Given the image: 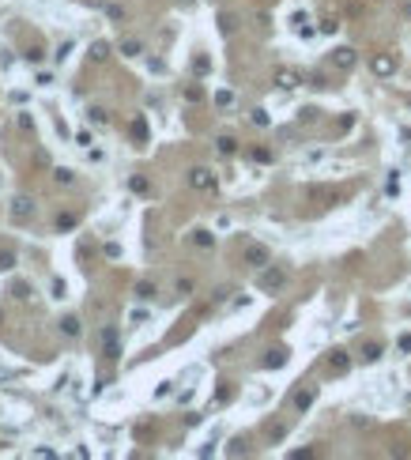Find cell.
Listing matches in <instances>:
<instances>
[{
    "label": "cell",
    "mask_w": 411,
    "mask_h": 460,
    "mask_svg": "<svg viewBox=\"0 0 411 460\" xmlns=\"http://www.w3.org/2000/svg\"><path fill=\"white\" fill-rule=\"evenodd\" d=\"M34 212H38V204H34L31 196L19 193V196L12 200V219H15V223H27V219H34Z\"/></svg>",
    "instance_id": "6da1fadb"
},
{
    "label": "cell",
    "mask_w": 411,
    "mask_h": 460,
    "mask_svg": "<svg viewBox=\"0 0 411 460\" xmlns=\"http://www.w3.org/2000/svg\"><path fill=\"white\" fill-rule=\"evenodd\" d=\"M287 283V275H283V268H264L261 272V279H256V287H261V291H279V287Z\"/></svg>",
    "instance_id": "7a4b0ae2"
},
{
    "label": "cell",
    "mask_w": 411,
    "mask_h": 460,
    "mask_svg": "<svg viewBox=\"0 0 411 460\" xmlns=\"http://www.w3.org/2000/svg\"><path fill=\"white\" fill-rule=\"evenodd\" d=\"M189 185L193 189H215V174L208 166H193L189 170Z\"/></svg>",
    "instance_id": "3957f363"
},
{
    "label": "cell",
    "mask_w": 411,
    "mask_h": 460,
    "mask_svg": "<svg viewBox=\"0 0 411 460\" xmlns=\"http://www.w3.org/2000/svg\"><path fill=\"white\" fill-rule=\"evenodd\" d=\"M370 68H374V75H381V80H385V75H393V72H396V57H393V53H377Z\"/></svg>",
    "instance_id": "277c9868"
},
{
    "label": "cell",
    "mask_w": 411,
    "mask_h": 460,
    "mask_svg": "<svg viewBox=\"0 0 411 460\" xmlns=\"http://www.w3.org/2000/svg\"><path fill=\"white\" fill-rule=\"evenodd\" d=\"M355 49H351V45H340V49H332V64H336V68H355Z\"/></svg>",
    "instance_id": "5b68a950"
},
{
    "label": "cell",
    "mask_w": 411,
    "mask_h": 460,
    "mask_svg": "<svg viewBox=\"0 0 411 460\" xmlns=\"http://www.w3.org/2000/svg\"><path fill=\"white\" fill-rule=\"evenodd\" d=\"M245 264L268 268V249H264V245H249V249H245Z\"/></svg>",
    "instance_id": "8992f818"
},
{
    "label": "cell",
    "mask_w": 411,
    "mask_h": 460,
    "mask_svg": "<svg viewBox=\"0 0 411 460\" xmlns=\"http://www.w3.org/2000/svg\"><path fill=\"white\" fill-rule=\"evenodd\" d=\"M298 83H302V75H298V72H291V68H283L279 75H275V87H279V91H294Z\"/></svg>",
    "instance_id": "52a82bcc"
},
{
    "label": "cell",
    "mask_w": 411,
    "mask_h": 460,
    "mask_svg": "<svg viewBox=\"0 0 411 460\" xmlns=\"http://www.w3.org/2000/svg\"><path fill=\"white\" fill-rule=\"evenodd\" d=\"M87 57H91L94 64H102V61H106V57H110V42H102V38H98V42H91Z\"/></svg>",
    "instance_id": "ba28073f"
},
{
    "label": "cell",
    "mask_w": 411,
    "mask_h": 460,
    "mask_svg": "<svg viewBox=\"0 0 411 460\" xmlns=\"http://www.w3.org/2000/svg\"><path fill=\"white\" fill-rule=\"evenodd\" d=\"M102 340H106V359H121V347H117V328H106V332H102Z\"/></svg>",
    "instance_id": "9c48e42d"
},
{
    "label": "cell",
    "mask_w": 411,
    "mask_h": 460,
    "mask_svg": "<svg viewBox=\"0 0 411 460\" xmlns=\"http://www.w3.org/2000/svg\"><path fill=\"white\" fill-rule=\"evenodd\" d=\"M283 362H287V351H279V347H275V351H268V354H264V366H268V370H279V366H283Z\"/></svg>",
    "instance_id": "30bf717a"
},
{
    "label": "cell",
    "mask_w": 411,
    "mask_h": 460,
    "mask_svg": "<svg viewBox=\"0 0 411 460\" xmlns=\"http://www.w3.org/2000/svg\"><path fill=\"white\" fill-rule=\"evenodd\" d=\"M328 366L336 370V373H343V370L351 366V359H347V354H343V351H332V354H328Z\"/></svg>",
    "instance_id": "8fae6325"
},
{
    "label": "cell",
    "mask_w": 411,
    "mask_h": 460,
    "mask_svg": "<svg viewBox=\"0 0 411 460\" xmlns=\"http://www.w3.org/2000/svg\"><path fill=\"white\" fill-rule=\"evenodd\" d=\"M121 53H125V57H140L143 53V42H140V38H125V42H121Z\"/></svg>",
    "instance_id": "7c38bea8"
},
{
    "label": "cell",
    "mask_w": 411,
    "mask_h": 460,
    "mask_svg": "<svg viewBox=\"0 0 411 460\" xmlns=\"http://www.w3.org/2000/svg\"><path fill=\"white\" fill-rule=\"evenodd\" d=\"M313 400H317V389H305V392H298V396H294V407L305 411V407L313 404Z\"/></svg>",
    "instance_id": "4fadbf2b"
},
{
    "label": "cell",
    "mask_w": 411,
    "mask_h": 460,
    "mask_svg": "<svg viewBox=\"0 0 411 460\" xmlns=\"http://www.w3.org/2000/svg\"><path fill=\"white\" fill-rule=\"evenodd\" d=\"M215 147H219V155H234V151H238V140H234V136H219Z\"/></svg>",
    "instance_id": "5bb4252c"
},
{
    "label": "cell",
    "mask_w": 411,
    "mask_h": 460,
    "mask_svg": "<svg viewBox=\"0 0 411 460\" xmlns=\"http://www.w3.org/2000/svg\"><path fill=\"white\" fill-rule=\"evenodd\" d=\"M53 181H57V185H72V181H75V174H72L68 166H57V170H53Z\"/></svg>",
    "instance_id": "9a60e30c"
},
{
    "label": "cell",
    "mask_w": 411,
    "mask_h": 460,
    "mask_svg": "<svg viewBox=\"0 0 411 460\" xmlns=\"http://www.w3.org/2000/svg\"><path fill=\"white\" fill-rule=\"evenodd\" d=\"M155 294H159V291H155V283H136V298H140V302H151Z\"/></svg>",
    "instance_id": "2e32d148"
},
{
    "label": "cell",
    "mask_w": 411,
    "mask_h": 460,
    "mask_svg": "<svg viewBox=\"0 0 411 460\" xmlns=\"http://www.w3.org/2000/svg\"><path fill=\"white\" fill-rule=\"evenodd\" d=\"M75 223H80V215H72V212H68V215H64V212L57 215V230H61V234H64V230H72Z\"/></svg>",
    "instance_id": "e0dca14e"
},
{
    "label": "cell",
    "mask_w": 411,
    "mask_h": 460,
    "mask_svg": "<svg viewBox=\"0 0 411 460\" xmlns=\"http://www.w3.org/2000/svg\"><path fill=\"white\" fill-rule=\"evenodd\" d=\"M61 332H64V336H80V317H64L61 321Z\"/></svg>",
    "instance_id": "ac0fdd59"
},
{
    "label": "cell",
    "mask_w": 411,
    "mask_h": 460,
    "mask_svg": "<svg viewBox=\"0 0 411 460\" xmlns=\"http://www.w3.org/2000/svg\"><path fill=\"white\" fill-rule=\"evenodd\" d=\"M15 268V253L12 249H0V272H12Z\"/></svg>",
    "instance_id": "d6986e66"
},
{
    "label": "cell",
    "mask_w": 411,
    "mask_h": 460,
    "mask_svg": "<svg viewBox=\"0 0 411 460\" xmlns=\"http://www.w3.org/2000/svg\"><path fill=\"white\" fill-rule=\"evenodd\" d=\"M87 121H91V124H106L110 117H106V110H102V106H91V110H87Z\"/></svg>",
    "instance_id": "ffe728a7"
},
{
    "label": "cell",
    "mask_w": 411,
    "mask_h": 460,
    "mask_svg": "<svg viewBox=\"0 0 411 460\" xmlns=\"http://www.w3.org/2000/svg\"><path fill=\"white\" fill-rule=\"evenodd\" d=\"M193 242L208 249V245H215V238H212V230H193Z\"/></svg>",
    "instance_id": "44dd1931"
},
{
    "label": "cell",
    "mask_w": 411,
    "mask_h": 460,
    "mask_svg": "<svg viewBox=\"0 0 411 460\" xmlns=\"http://www.w3.org/2000/svg\"><path fill=\"white\" fill-rule=\"evenodd\" d=\"M49 294H53L57 302H61L64 294H68V287H64V279H53V283H49Z\"/></svg>",
    "instance_id": "7402d4cb"
},
{
    "label": "cell",
    "mask_w": 411,
    "mask_h": 460,
    "mask_svg": "<svg viewBox=\"0 0 411 460\" xmlns=\"http://www.w3.org/2000/svg\"><path fill=\"white\" fill-rule=\"evenodd\" d=\"M12 294H15L19 302H27V298H31V283H15V287H12Z\"/></svg>",
    "instance_id": "603a6c76"
},
{
    "label": "cell",
    "mask_w": 411,
    "mask_h": 460,
    "mask_svg": "<svg viewBox=\"0 0 411 460\" xmlns=\"http://www.w3.org/2000/svg\"><path fill=\"white\" fill-rule=\"evenodd\" d=\"M362 359H366V362H377V359H381V343H370V347L362 351Z\"/></svg>",
    "instance_id": "cb8c5ba5"
},
{
    "label": "cell",
    "mask_w": 411,
    "mask_h": 460,
    "mask_svg": "<svg viewBox=\"0 0 411 460\" xmlns=\"http://www.w3.org/2000/svg\"><path fill=\"white\" fill-rule=\"evenodd\" d=\"M253 124H261V129H264V124H272L268 110H253Z\"/></svg>",
    "instance_id": "d4e9b609"
},
{
    "label": "cell",
    "mask_w": 411,
    "mask_h": 460,
    "mask_svg": "<svg viewBox=\"0 0 411 460\" xmlns=\"http://www.w3.org/2000/svg\"><path fill=\"white\" fill-rule=\"evenodd\" d=\"M72 53V42H61V45H57V49H53V57H57V61H64V57H68Z\"/></svg>",
    "instance_id": "484cf974"
},
{
    "label": "cell",
    "mask_w": 411,
    "mask_h": 460,
    "mask_svg": "<svg viewBox=\"0 0 411 460\" xmlns=\"http://www.w3.org/2000/svg\"><path fill=\"white\" fill-rule=\"evenodd\" d=\"M170 392H174V381H162V385L155 389V400H162V396H170Z\"/></svg>",
    "instance_id": "4316f807"
},
{
    "label": "cell",
    "mask_w": 411,
    "mask_h": 460,
    "mask_svg": "<svg viewBox=\"0 0 411 460\" xmlns=\"http://www.w3.org/2000/svg\"><path fill=\"white\" fill-rule=\"evenodd\" d=\"M19 129H23V132L34 129V117H31V113H19Z\"/></svg>",
    "instance_id": "83f0119b"
},
{
    "label": "cell",
    "mask_w": 411,
    "mask_h": 460,
    "mask_svg": "<svg viewBox=\"0 0 411 460\" xmlns=\"http://www.w3.org/2000/svg\"><path fill=\"white\" fill-rule=\"evenodd\" d=\"M106 15L113 19V23H121V19H125V12H121V8H117V4H110V8H106Z\"/></svg>",
    "instance_id": "f1b7e54d"
},
{
    "label": "cell",
    "mask_w": 411,
    "mask_h": 460,
    "mask_svg": "<svg viewBox=\"0 0 411 460\" xmlns=\"http://www.w3.org/2000/svg\"><path fill=\"white\" fill-rule=\"evenodd\" d=\"M132 132H136V140H143V136H147V129H143V117H136V121H132Z\"/></svg>",
    "instance_id": "f546056e"
},
{
    "label": "cell",
    "mask_w": 411,
    "mask_h": 460,
    "mask_svg": "<svg viewBox=\"0 0 411 460\" xmlns=\"http://www.w3.org/2000/svg\"><path fill=\"white\" fill-rule=\"evenodd\" d=\"M34 83H38V87H49L53 75H49V72H38V75H34Z\"/></svg>",
    "instance_id": "4dcf8cb0"
},
{
    "label": "cell",
    "mask_w": 411,
    "mask_h": 460,
    "mask_svg": "<svg viewBox=\"0 0 411 460\" xmlns=\"http://www.w3.org/2000/svg\"><path fill=\"white\" fill-rule=\"evenodd\" d=\"M215 102H219V106H230L234 94H230V91H219V94H215Z\"/></svg>",
    "instance_id": "1f68e13d"
},
{
    "label": "cell",
    "mask_w": 411,
    "mask_h": 460,
    "mask_svg": "<svg viewBox=\"0 0 411 460\" xmlns=\"http://www.w3.org/2000/svg\"><path fill=\"white\" fill-rule=\"evenodd\" d=\"M23 57H27V61H31V64H38V61H42V49H38V45H34V49H27Z\"/></svg>",
    "instance_id": "d6a6232c"
},
{
    "label": "cell",
    "mask_w": 411,
    "mask_h": 460,
    "mask_svg": "<svg viewBox=\"0 0 411 460\" xmlns=\"http://www.w3.org/2000/svg\"><path fill=\"white\" fill-rule=\"evenodd\" d=\"M106 257H110V261H117V257H121V245L110 242V245H106Z\"/></svg>",
    "instance_id": "836d02e7"
},
{
    "label": "cell",
    "mask_w": 411,
    "mask_h": 460,
    "mask_svg": "<svg viewBox=\"0 0 411 460\" xmlns=\"http://www.w3.org/2000/svg\"><path fill=\"white\" fill-rule=\"evenodd\" d=\"M129 185H132V189H136V193H147V181H143V177H132V181H129Z\"/></svg>",
    "instance_id": "e575fe53"
},
{
    "label": "cell",
    "mask_w": 411,
    "mask_h": 460,
    "mask_svg": "<svg viewBox=\"0 0 411 460\" xmlns=\"http://www.w3.org/2000/svg\"><path fill=\"white\" fill-rule=\"evenodd\" d=\"M400 351H411V336H400Z\"/></svg>",
    "instance_id": "d590c367"
}]
</instances>
